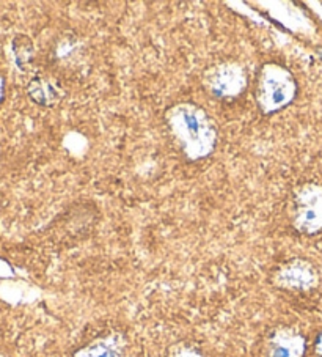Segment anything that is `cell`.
<instances>
[{
  "label": "cell",
  "mask_w": 322,
  "mask_h": 357,
  "mask_svg": "<svg viewBox=\"0 0 322 357\" xmlns=\"http://www.w3.org/2000/svg\"><path fill=\"white\" fill-rule=\"evenodd\" d=\"M314 353L316 356L322 357V331L318 334V337H316L314 340Z\"/></svg>",
  "instance_id": "11"
},
{
  "label": "cell",
  "mask_w": 322,
  "mask_h": 357,
  "mask_svg": "<svg viewBox=\"0 0 322 357\" xmlns=\"http://www.w3.org/2000/svg\"><path fill=\"white\" fill-rule=\"evenodd\" d=\"M5 101V79L0 75V104Z\"/></svg>",
  "instance_id": "12"
},
{
  "label": "cell",
  "mask_w": 322,
  "mask_h": 357,
  "mask_svg": "<svg viewBox=\"0 0 322 357\" xmlns=\"http://www.w3.org/2000/svg\"><path fill=\"white\" fill-rule=\"evenodd\" d=\"M318 280V271L312 263L303 260V258L289 260L274 273L275 287L283 288V290L307 291L314 288Z\"/></svg>",
  "instance_id": "5"
},
{
  "label": "cell",
  "mask_w": 322,
  "mask_h": 357,
  "mask_svg": "<svg viewBox=\"0 0 322 357\" xmlns=\"http://www.w3.org/2000/svg\"><path fill=\"white\" fill-rule=\"evenodd\" d=\"M305 337L291 328L272 331L263 347V357H305Z\"/></svg>",
  "instance_id": "6"
},
{
  "label": "cell",
  "mask_w": 322,
  "mask_h": 357,
  "mask_svg": "<svg viewBox=\"0 0 322 357\" xmlns=\"http://www.w3.org/2000/svg\"><path fill=\"white\" fill-rule=\"evenodd\" d=\"M169 357H204L203 353L194 344L181 343L171 348V353Z\"/></svg>",
  "instance_id": "10"
},
{
  "label": "cell",
  "mask_w": 322,
  "mask_h": 357,
  "mask_svg": "<svg viewBox=\"0 0 322 357\" xmlns=\"http://www.w3.org/2000/svg\"><path fill=\"white\" fill-rule=\"evenodd\" d=\"M165 123L176 146L189 161L204 159L214 151L217 129L201 107L192 102L176 104L165 112Z\"/></svg>",
  "instance_id": "1"
},
{
  "label": "cell",
  "mask_w": 322,
  "mask_h": 357,
  "mask_svg": "<svg viewBox=\"0 0 322 357\" xmlns=\"http://www.w3.org/2000/svg\"><path fill=\"white\" fill-rule=\"evenodd\" d=\"M126 338L120 332H110L79 348L72 357H125Z\"/></svg>",
  "instance_id": "7"
},
{
  "label": "cell",
  "mask_w": 322,
  "mask_h": 357,
  "mask_svg": "<svg viewBox=\"0 0 322 357\" xmlns=\"http://www.w3.org/2000/svg\"><path fill=\"white\" fill-rule=\"evenodd\" d=\"M297 84L288 68L266 63L258 73L255 98L263 114L269 115L284 109L294 101Z\"/></svg>",
  "instance_id": "2"
},
{
  "label": "cell",
  "mask_w": 322,
  "mask_h": 357,
  "mask_svg": "<svg viewBox=\"0 0 322 357\" xmlns=\"http://www.w3.org/2000/svg\"><path fill=\"white\" fill-rule=\"evenodd\" d=\"M293 225L303 235H316L322 230V188L305 184L297 189L293 200Z\"/></svg>",
  "instance_id": "3"
},
{
  "label": "cell",
  "mask_w": 322,
  "mask_h": 357,
  "mask_svg": "<svg viewBox=\"0 0 322 357\" xmlns=\"http://www.w3.org/2000/svg\"><path fill=\"white\" fill-rule=\"evenodd\" d=\"M0 357H5V356H2V354H0Z\"/></svg>",
  "instance_id": "13"
},
{
  "label": "cell",
  "mask_w": 322,
  "mask_h": 357,
  "mask_svg": "<svg viewBox=\"0 0 322 357\" xmlns=\"http://www.w3.org/2000/svg\"><path fill=\"white\" fill-rule=\"evenodd\" d=\"M13 54H15L16 65L20 66V70L27 71L29 66L32 65L33 55H35L33 43L30 41V38H27L26 35L16 36L13 40Z\"/></svg>",
  "instance_id": "9"
},
{
  "label": "cell",
  "mask_w": 322,
  "mask_h": 357,
  "mask_svg": "<svg viewBox=\"0 0 322 357\" xmlns=\"http://www.w3.org/2000/svg\"><path fill=\"white\" fill-rule=\"evenodd\" d=\"M27 93L30 100L43 107H52L63 98L60 85L45 76L33 77L27 87Z\"/></svg>",
  "instance_id": "8"
},
{
  "label": "cell",
  "mask_w": 322,
  "mask_h": 357,
  "mask_svg": "<svg viewBox=\"0 0 322 357\" xmlns=\"http://www.w3.org/2000/svg\"><path fill=\"white\" fill-rule=\"evenodd\" d=\"M204 87L210 95L219 98V100L236 98L247 87L244 68L239 63H233V61L215 65L204 76Z\"/></svg>",
  "instance_id": "4"
}]
</instances>
